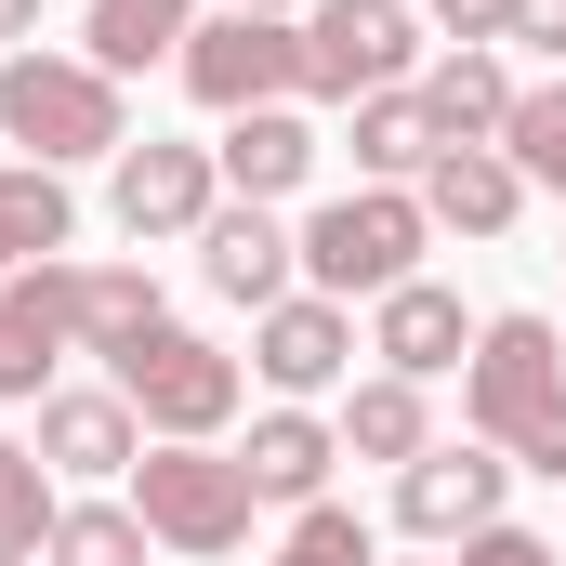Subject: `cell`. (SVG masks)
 <instances>
[{"label":"cell","mask_w":566,"mask_h":566,"mask_svg":"<svg viewBox=\"0 0 566 566\" xmlns=\"http://www.w3.org/2000/svg\"><path fill=\"white\" fill-rule=\"evenodd\" d=\"M158 541H145L133 501H66L53 514V541H40V566H145Z\"/></svg>","instance_id":"24"},{"label":"cell","mask_w":566,"mask_h":566,"mask_svg":"<svg viewBox=\"0 0 566 566\" xmlns=\"http://www.w3.org/2000/svg\"><path fill=\"white\" fill-rule=\"evenodd\" d=\"M422 211L448 224V238H501V224L527 211V171H514L501 145H434V171H422Z\"/></svg>","instance_id":"18"},{"label":"cell","mask_w":566,"mask_h":566,"mask_svg":"<svg viewBox=\"0 0 566 566\" xmlns=\"http://www.w3.org/2000/svg\"><path fill=\"white\" fill-rule=\"evenodd\" d=\"M514 13H527V0H434V27H448V40H488V53L514 40Z\"/></svg>","instance_id":"30"},{"label":"cell","mask_w":566,"mask_h":566,"mask_svg":"<svg viewBox=\"0 0 566 566\" xmlns=\"http://www.w3.org/2000/svg\"><path fill=\"white\" fill-rule=\"evenodd\" d=\"M409 93H422L434 145H501V119H514V93H527V80H514V66H501L488 40H448V53H434Z\"/></svg>","instance_id":"15"},{"label":"cell","mask_w":566,"mask_h":566,"mask_svg":"<svg viewBox=\"0 0 566 566\" xmlns=\"http://www.w3.org/2000/svg\"><path fill=\"white\" fill-rule=\"evenodd\" d=\"M554 396H566V329H554V316H527V303H514V316H488V329H474V356H461V434L514 448Z\"/></svg>","instance_id":"6"},{"label":"cell","mask_w":566,"mask_h":566,"mask_svg":"<svg viewBox=\"0 0 566 566\" xmlns=\"http://www.w3.org/2000/svg\"><path fill=\"white\" fill-rule=\"evenodd\" d=\"M501 488H514V461H501L488 434H461V448H422V461L396 474V527H409L422 554H461L474 527H501Z\"/></svg>","instance_id":"9"},{"label":"cell","mask_w":566,"mask_h":566,"mask_svg":"<svg viewBox=\"0 0 566 566\" xmlns=\"http://www.w3.org/2000/svg\"><path fill=\"white\" fill-rule=\"evenodd\" d=\"M40 461H53V488L80 474V488H106V474H133L145 461V422L119 382H53L40 396Z\"/></svg>","instance_id":"12"},{"label":"cell","mask_w":566,"mask_h":566,"mask_svg":"<svg viewBox=\"0 0 566 566\" xmlns=\"http://www.w3.org/2000/svg\"><path fill=\"white\" fill-rule=\"evenodd\" d=\"M185 93L211 119H251V106H303V13H198L185 40Z\"/></svg>","instance_id":"5"},{"label":"cell","mask_w":566,"mask_h":566,"mask_svg":"<svg viewBox=\"0 0 566 566\" xmlns=\"http://www.w3.org/2000/svg\"><path fill=\"white\" fill-rule=\"evenodd\" d=\"M238 13H316V0H238Z\"/></svg>","instance_id":"33"},{"label":"cell","mask_w":566,"mask_h":566,"mask_svg":"<svg viewBox=\"0 0 566 566\" xmlns=\"http://www.w3.org/2000/svg\"><path fill=\"white\" fill-rule=\"evenodd\" d=\"M66 356H80V316H66V251H53V264L0 277V409H40Z\"/></svg>","instance_id":"10"},{"label":"cell","mask_w":566,"mask_h":566,"mask_svg":"<svg viewBox=\"0 0 566 566\" xmlns=\"http://www.w3.org/2000/svg\"><path fill=\"white\" fill-rule=\"evenodd\" d=\"M514 40H527V53H554V66H566V0H527V13H514Z\"/></svg>","instance_id":"31"},{"label":"cell","mask_w":566,"mask_h":566,"mask_svg":"<svg viewBox=\"0 0 566 566\" xmlns=\"http://www.w3.org/2000/svg\"><path fill=\"white\" fill-rule=\"evenodd\" d=\"M0 133L27 145L40 171H66V158H119L133 145V106H119V80L93 66V53H0Z\"/></svg>","instance_id":"2"},{"label":"cell","mask_w":566,"mask_h":566,"mask_svg":"<svg viewBox=\"0 0 566 566\" xmlns=\"http://www.w3.org/2000/svg\"><path fill=\"white\" fill-rule=\"evenodd\" d=\"M343 119H356V171H369V185H422V171H434L422 93H369V106H343Z\"/></svg>","instance_id":"23"},{"label":"cell","mask_w":566,"mask_h":566,"mask_svg":"<svg viewBox=\"0 0 566 566\" xmlns=\"http://www.w3.org/2000/svg\"><path fill=\"white\" fill-rule=\"evenodd\" d=\"M40 40V0H0V53H27Z\"/></svg>","instance_id":"32"},{"label":"cell","mask_w":566,"mask_h":566,"mask_svg":"<svg viewBox=\"0 0 566 566\" xmlns=\"http://www.w3.org/2000/svg\"><path fill=\"white\" fill-rule=\"evenodd\" d=\"M501 158H514L527 185H554V198H566V80L514 93V119H501Z\"/></svg>","instance_id":"26"},{"label":"cell","mask_w":566,"mask_h":566,"mask_svg":"<svg viewBox=\"0 0 566 566\" xmlns=\"http://www.w3.org/2000/svg\"><path fill=\"white\" fill-rule=\"evenodd\" d=\"M461 566H566V554L541 541V527H474V541H461Z\"/></svg>","instance_id":"28"},{"label":"cell","mask_w":566,"mask_h":566,"mask_svg":"<svg viewBox=\"0 0 566 566\" xmlns=\"http://www.w3.org/2000/svg\"><path fill=\"white\" fill-rule=\"evenodd\" d=\"M106 369H119L133 422L171 434V448H211V434L238 422V382H251V369H238L224 343H198V329H145L133 356H106Z\"/></svg>","instance_id":"4"},{"label":"cell","mask_w":566,"mask_h":566,"mask_svg":"<svg viewBox=\"0 0 566 566\" xmlns=\"http://www.w3.org/2000/svg\"><path fill=\"white\" fill-rule=\"evenodd\" d=\"M238 461H251V488H264V514H303V501H329V461H343V422H316V409H264V422H251V448H238Z\"/></svg>","instance_id":"16"},{"label":"cell","mask_w":566,"mask_h":566,"mask_svg":"<svg viewBox=\"0 0 566 566\" xmlns=\"http://www.w3.org/2000/svg\"><path fill=\"white\" fill-rule=\"evenodd\" d=\"M251 369L277 382L290 409H303V396H329V382L356 369V303H329V290H290V303H264V316H251Z\"/></svg>","instance_id":"11"},{"label":"cell","mask_w":566,"mask_h":566,"mask_svg":"<svg viewBox=\"0 0 566 566\" xmlns=\"http://www.w3.org/2000/svg\"><path fill=\"white\" fill-rule=\"evenodd\" d=\"M448 566H461V554H448Z\"/></svg>","instance_id":"35"},{"label":"cell","mask_w":566,"mask_h":566,"mask_svg":"<svg viewBox=\"0 0 566 566\" xmlns=\"http://www.w3.org/2000/svg\"><path fill=\"white\" fill-rule=\"evenodd\" d=\"M434 448V409H422V382H396V369H369L356 396H343V461H422Z\"/></svg>","instance_id":"22"},{"label":"cell","mask_w":566,"mask_h":566,"mask_svg":"<svg viewBox=\"0 0 566 566\" xmlns=\"http://www.w3.org/2000/svg\"><path fill=\"white\" fill-rule=\"evenodd\" d=\"M422 185H356V198H329L316 224H303V290H329V303H382V290L422 277Z\"/></svg>","instance_id":"3"},{"label":"cell","mask_w":566,"mask_h":566,"mask_svg":"<svg viewBox=\"0 0 566 566\" xmlns=\"http://www.w3.org/2000/svg\"><path fill=\"white\" fill-rule=\"evenodd\" d=\"M198 277L224 290V303H251V316H264V303H290V277H303V238H290L264 198H224V211L198 224Z\"/></svg>","instance_id":"13"},{"label":"cell","mask_w":566,"mask_h":566,"mask_svg":"<svg viewBox=\"0 0 566 566\" xmlns=\"http://www.w3.org/2000/svg\"><path fill=\"white\" fill-rule=\"evenodd\" d=\"M133 514H145V541H158V554L224 566L238 541H251L264 488H251V461H238V448H171V434H145V461H133Z\"/></svg>","instance_id":"1"},{"label":"cell","mask_w":566,"mask_h":566,"mask_svg":"<svg viewBox=\"0 0 566 566\" xmlns=\"http://www.w3.org/2000/svg\"><path fill=\"white\" fill-rule=\"evenodd\" d=\"M211 158H224V198H264L277 211V198H303V171H316V119L303 106H251V119H224Z\"/></svg>","instance_id":"17"},{"label":"cell","mask_w":566,"mask_h":566,"mask_svg":"<svg viewBox=\"0 0 566 566\" xmlns=\"http://www.w3.org/2000/svg\"><path fill=\"white\" fill-rule=\"evenodd\" d=\"M53 514H66V488H53V461L0 434V554H40V541H53Z\"/></svg>","instance_id":"25"},{"label":"cell","mask_w":566,"mask_h":566,"mask_svg":"<svg viewBox=\"0 0 566 566\" xmlns=\"http://www.w3.org/2000/svg\"><path fill=\"white\" fill-rule=\"evenodd\" d=\"M66 316H80V356H133L145 329H171L145 264H66Z\"/></svg>","instance_id":"19"},{"label":"cell","mask_w":566,"mask_h":566,"mask_svg":"<svg viewBox=\"0 0 566 566\" xmlns=\"http://www.w3.org/2000/svg\"><path fill=\"white\" fill-rule=\"evenodd\" d=\"M501 461H514V474H554V488H566V396H554V409H541L527 434H514Z\"/></svg>","instance_id":"29"},{"label":"cell","mask_w":566,"mask_h":566,"mask_svg":"<svg viewBox=\"0 0 566 566\" xmlns=\"http://www.w3.org/2000/svg\"><path fill=\"white\" fill-rule=\"evenodd\" d=\"M0 566H40V554H0Z\"/></svg>","instance_id":"34"},{"label":"cell","mask_w":566,"mask_h":566,"mask_svg":"<svg viewBox=\"0 0 566 566\" xmlns=\"http://www.w3.org/2000/svg\"><path fill=\"white\" fill-rule=\"evenodd\" d=\"M80 238V198H66V171H40V158H13L0 171V277H27V264H53Z\"/></svg>","instance_id":"21"},{"label":"cell","mask_w":566,"mask_h":566,"mask_svg":"<svg viewBox=\"0 0 566 566\" xmlns=\"http://www.w3.org/2000/svg\"><path fill=\"white\" fill-rule=\"evenodd\" d=\"M409 80H422L409 0H316L303 13V93L316 106H369V93H409Z\"/></svg>","instance_id":"7"},{"label":"cell","mask_w":566,"mask_h":566,"mask_svg":"<svg viewBox=\"0 0 566 566\" xmlns=\"http://www.w3.org/2000/svg\"><path fill=\"white\" fill-rule=\"evenodd\" d=\"M277 566H382V541H369V514H343V501H303L290 514Z\"/></svg>","instance_id":"27"},{"label":"cell","mask_w":566,"mask_h":566,"mask_svg":"<svg viewBox=\"0 0 566 566\" xmlns=\"http://www.w3.org/2000/svg\"><path fill=\"white\" fill-rule=\"evenodd\" d=\"M106 211H119V238H198L211 211H224V158L211 145H171V133H145V145H119L106 158Z\"/></svg>","instance_id":"8"},{"label":"cell","mask_w":566,"mask_h":566,"mask_svg":"<svg viewBox=\"0 0 566 566\" xmlns=\"http://www.w3.org/2000/svg\"><path fill=\"white\" fill-rule=\"evenodd\" d=\"M474 329H488V316H461V290H434V277L369 303V356H382L396 382H448V369L474 356Z\"/></svg>","instance_id":"14"},{"label":"cell","mask_w":566,"mask_h":566,"mask_svg":"<svg viewBox=\"0 0 566 566\" xmlns=\"http://www.w3.org/2000/svg\"><path fill=\"white\" fill-rule=\"evenodd\" d=\"M185 40H198V0H93L80 13V53L106 66V80H133V66H185Z\"/></svg>","instance_id":"20"}]
</instances>
